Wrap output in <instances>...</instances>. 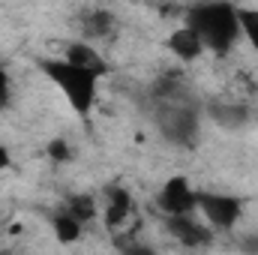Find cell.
Masks as SVG:
<instances>
[{"instance_id":"8","label":"cell","mask_w":258,"mask_h":255,"mask_svg":"<svg viewBox=\"0 0 258 255\" xmlns=\"http://www.w3.org/2000/svg\"><path fill=\"white\" fill-rule=\"evenodd\" d=\"M102 198H105V225L111 231H117L120 225H126L129 216L135 213V201H132L129 189L117 186V183H108L102 189Z\"/></svg>"},{"instance_id":"7","label":"cell","mask_w":258,"mask_h":255,"mask_svg":"<svg viewBox=\"0 0 258 255\" xmlns=\"http://www.w3.org/2000/svg\"><path fill=\"white\" fill-rule=\"evenodd\" d=\"M201 114H207V120H213L222 129H243L252 120V108L234 99H210L201 105Z\"/></svg>"},{"instance_id":"15","label":"cell","mask_w":258,"mask_h":255,"mask_svg":"<svg viewBox=\"0 0 258 255\" xmlns=\"http://www.w3.org/2000/svg\"><path fill=\"white\" fill-rule=\"evenodd\" d=\"M48 156L54 162H66L72 156V150H69V144H66L63 138H54V141H48Z\"/></svg>"},{"instance_id":"19","label":"cell","mask_w":258,"mask_h":255,"mask_svg":"<svg viewBox=\"0 0 258 255\" xmlns=\"http://www.w3.org/2000/svg\"><path fill=\"white\" fill-rule=\"evenodd\" d=\"M0 255H12V252H0Z\"/></svg>"},{"instance_id":"6","label":"cell","mask_w":258,"mask_h":255,"mask_svg":"<svg viewBox=\"0 0 258 255\" xmlns=\"http://www.w3.org/2000/svg\"><path fill=\"white\" fill-rule=\"evenodd\" d=\"M165 231L183 249H207V246H213V231L201 219H195V213H189V216H165Z\"/></svg>"},{"instance_id":"5","label":"cell","mask_w":258,"mask_h":255,"mask_svg":"<svg viewBox=\"0 0 258 255\" xmlns=\"http://www.w3.org/2000/svg\"><path fill=\"white\" fill-rule=\"evenodd\" d=\"M156 204L165 216H189L198 210V189L183 174H174L162 183V189L156 195Z\"/></svg>"},{"instance_id":"9","label":"cell","mask_w":258,"mask_h":255,"mask_svg":"<svg viewBox=\"0 0 258 255\" xmlns=\"http://www.w3.org/2000/svg\"><path fill=\"white\" fill-rule=\"evenodd\" d=\"M165 48H168L180 63H195V60L204 54V42H201V36L195 33L192 27H186V24H180V27H174V30L168 33Z\"/></svg>"},{"instance_id":"13","label":"cell","mask_w":258,"mask_h":255,"mask_svg":"<svg viewBox=\"0 0 258 255\" xmlns=\"http://www.w3.org/2000/svg\"><path fill=\"white\" fill-rule=\"evenodd\" d=\"M51 228H54L57 243H63V246H72V243L81 240V234H84V225H81L78 219H72L69 213H63V210H57V213L51 216Z\"/></svg>"},{"instance_id":"14","label":"cell","mask_w":258,"mask_h":255,"mask_svg":"<svg viewBox=\"0 0 258 255\" xmlns=\"http://www.w3.org/2000/svg\"><path fill=\"white\" fill-rule=\"evenodd\" d=\"M237 21H240V36L258 51V6H237Z\"/></svg>"},{"instance_id":"4","label":"cell","mask_w":258,"mask_h":255,"mask_svg":"<svg viewBox=\"0 0 258 255\" xmlns=\"http://www.w3.org/2000/svg\"><path fill=\"white\" fill-rule=\"evenodd\" d=\"M246 198L231 195V192H213V189H198V210L201 222L216 234V231H231L240 216H243Z\"/></svg>"},{"instance_id":"16","label":"cell","mask_w":258,"mask_h":255,"mask_svg":"<svg viewBox=\"0 0 258 255\" xmlns=\"http://www.w3.org/2000/svg\"><path fill=\"white\" fill-rule=\"evenodd\" d=\"M9 99H12V81H9V72L0 63V111L9 108Z\"/></svg>"},{"instance_id":"11","label":"cell","mask_w":258,"mask_h":255,"mask_svg":"<svg viewBox=\"0 0 258 255\" xmlns=\"http://www.w3.org/2000/svg\"><path fill=\"white\" fill-rule=\"evenodd\" d=\"M81 30L84 36L90 39H108L114 30H117V18L108 12V9H87L81 15Z\"/></svg>"},{"instance_id":"18","label":"cell","mask_w":258,"mask_h":255,"mask_svg":"<svg viewBox=\"0 0 258 255\" xmlns=\"http://www.w3.org/2000/svg\"><path fill=\"white\" fill-rule=\"evenodd\" d=\"M6 168H12V153L6 144H0V171H6Z\"/></svg>"},{"instance_id":"12","label":"cell","mask_w":258,"mask_h":255,"mask_svg":"<svg viewBox=\"0 0 258 255\" xmlns=\"http://www.w3.org/2000/svg\"><path fill=\"white\" fill-rule=\"evenodd\" d=\"M60 210L69 213L72 219H78L81 225H87V222H93V219L99 216V210H96V198L87 195V192H75V195H69Z\"/></svg>"},{"instance_id":"3","label":"cell","mask_w":258,"mask_h":255,"mask_svg":"<svg viewBox=\"0 0 258 255\" xmlns=\"http://www.w3.org/2000/svg\"><path fill=\"white\" fill-rule=\"evenodd\" d=\"M36 63H39V72L63 93L66 105L78 117H90V111L96 108V99H99V81H102V75L66 63L63 57H39Z\"/></svg>"},{"instance_id":"10","label":"cell","mask_w":258,"mask_h":255,"mask_svg":"<svg viewBox=\"0 0 258 255\" xmlns=\"http://www.w3.org/2000/svg\"><path fill=\"white\" fill-rule=\"evenodd\" d=\"M63 57L66 63L72 66H81V69H90L96 75H108V63L105 57L90 45V42H81V39H72V42H63Z\"/></svg>"},{"instance_id":"1","label":"cell","mask_w":258,"mask_h":255,"mask_svg":"<svg viewBox=\"0 0 258 255\" xmlns=\"http://www.w3.org/2000/svg\"><path fill=\"white\" fill-rule=\"evenodd\" d=\"M153 123L168 144L192 147L201 132V105L174 81H159L153 90Z\"/></svg>"},{"instance_id":"17","label":"cell","mask_w":258,"mask_h":255,"mask_svg":"<svg viewBox=\"0 0 258 255\" xmlns=\"http://www.w3.org/2000/svg\"><path fill=\"white\" fill-rule=\"evenodd\" d=\"M240 255H258V231L252 234H246V237H240Z\"/></svg>"},{"instance_id":"2","label":"cell","mask_w":258,"mask_h":255,"mask_svg":"<svg viewBox=\"0 0 258 255\" xmlns=\"http://www.w3.org/2000/svg\"><path fill=\"white\" fill-rule=\"evenodd\" d=\"M183 24L204 42V51L225 57L240 39V21L234 3H195L183 9Z\"/></svg>"}]
</instances>
